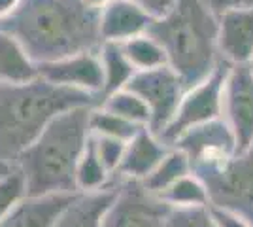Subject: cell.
I'll use <instances>...</instances> for the list:
<instances>
[{
    "instance_id": "obj_1",
    "label": "cell",
    "mask_w": 253,
    "mask_h": 227,
    "mask_svg": "<svg viewBox=\"0 0 253 227\" xmlns=\"http://www.w3.org/2000/svg\"><path fill=\"white\" fill-rule=\"evenodd\" d=\"M0 31L11 34L36 65L59 61L102 45L98 8L85 0H19Z\"/></svg>"
},
{
    "instance_id": "obj_4",
    "label": "cell",
    "mask_w": 253,
    "mask_h": 227,
    "mask_svg": "<svg viewBox=\"0 0 253 227\" xmlns=\"http://www.w3.org/2000/svg\"><path fill=\"white\" fill-rule=\"evenodd\" d=\"M167 53L169 66L187 87L197 86L221 63L217 49V13L206 0H178L148 29Z\"/></svg>"
},
{
    "instance_id": "obj_16",
    "label": "cell",
    "mask_w": 253,
    "mask_h": 227,
    "mask_svg": "<svg viewBox=\"0 0 253 227\" xmlns=\"http://www.w3.org/2000/svg\"><path fill=\"white\" fill-rule=\"evenodd\" d=\"M116 191L117 187L112 182L110 187L100 191L78 193L63 210L55 227H102V218L112 205Z\"/></svg>"
},
{
    "instance_id": "obj_15",
    "label": "cell",
    "mask_w": 253,
    "mask_h": 227,
    "mask_svg": "<svg viewBox=\"0 0 253 227\" xmlns=\"http://www.w3.org/2000/svg\"><path fill=\"white\" fill-rule=\"evenodd\" d=\"M78 193L70 195H25L0 222V227H55L63 210L72 203Z\"/></svg>"
},
{
    "instance_id": "obj_23",
    "label": "cell",
    "mask_w": 253,
    "mask_h": 227,
    "mask_svg": "<svg viewBox=\"0 0 253 227\" xmlns=\"http://www.w3.org/2000/svg\"><path fill=\"white\" fill-rule=\"evenodd\" d=\"M91 135L95 136H108V138H117L121 142H128L136 136L140 131L144 129L142 125H136L128 119L121 118L117 114H112L102 106H95L91 110Z\"/></svg>"
},
{
    "instance_id": "obj_34",
    "label": "cell",
    "mask_w": 253,
    "mask_h": 227,
    "mask_svg": "<svg viewBox=\"0 0 253 227\" xmlns=\"http://www.w3.org/2000/svg\"><path fill=\"white\" fill-rule=\"evenodd\" d=\"M248 66L252 68V72H253V55H252V59H250V63H248Z\"/></svg>"
},
{
    "instance_id": "obj_5",
    "label": "cell",
    "mask_w": 253,
    "mask_h": 227,
    "mask_svg": "<svg viewBox=\"0 0 253 227\" xmlns=\"http://www.w3.org/2000/svg\"><path fill=\"white\" fill-rule=\"evenodd\" d=\"M206 187L213 208L229 210L253 226V144L244 151L191 167Z\"/></svg>"
},
{
    "instance_id": "obj_19",
    "label": "cell",
    "mask_w": 253,
    "mask_h": 227,
    "mask_svg": "<svg viewBox=\"0 0 253 227\" xmlns=\"http://www.w3.org/2000/svg\"><path fill=\"white\" fill-rule=\"evenodd\" d=\"M112 185V174L100 161L98 153L95 150L93 138H89L84 153L80 157L78 169H76V187L78 193H91L100 191Z\"/></svg>"
},
{
    "instance_id": "obj_26",
    "label": "cell",
    "mask_w": 253,
    "mask_h": 227,
    "mask_svg": "<svg viewBox=\"0 0 253 227\" xmlns=\"http://www.w3.org/2000/svg\"><path fill=\"white\" fill-rule=\"evenodd\" d=\"M165 227H217L210 206L172 208Z\"/></svg>"
},
{
    "instance_id": "obj_7",
    "label": "cell",
    "mask_w": 253,
    "mask_h": 227,
    "mask_svg": "<svg viewBox=\"0 0 253 227\" xmlns=\"http://www.w3.org/2000/svg\"><path fill=\"white\" fill-rule=\"evenodd\" d=\"M125 89L136 93L146 102L149 110L148 129L159 136L174 118L187 86L169 65H165L136 72Z\"/></svg>"
},
{
    "instance_id": "obj_17",
    "label": "cell",
    "mask_w": 253,
    "mask_h": 227,
    "mask_svg": "<svg viewBox=\"0 0 253 227\" xmlns=\"http://www.w3.org/2000/svg\"><path fill=\"white\" fill-rule=\"evenodd\" d=\"M38 65L11 34L0 31V82L25 84L38 78Z\"/></svg>"
},
{
    "instance_id": "obj_24",
    "label": "cell",
    "mask_w": 253,
    "mask_h": 227,
    "mask_svg": "<svg viewBox=\"0 0 253 227\" xmlns=\"http://www.w3.org/2000/svg\"><path fill=\"white\" fill-rule=\"evenodd\" d=\"M98 106H102L104 110L117 114L121 118L128 119L136 125L142 127H148L149 125V110L146 106V102L138 97L136 93L128 91V89H121L116 91L114 95L106 97Z\"/></svg>"
},
{
    "instance_id": "obj_21",
    "label": "cell",
    "mask_w": 253,
    "mask_h": 227,
    "mask_svg": "<svg viewBox=\"0 0 253 227\" xmlns=\"http://www.w3.org/2000/svg\"><path fill=\"white\" fill-rule=\"evenodd\" d=\"M170 208H195V206H210L206 187L197 174H185L178 182L169 185L165 191L157 195Z\"/></svg>"
},
{
    "instance_id": "obj_12",
    "label": "cell",
    "mask_w": 253,
    "mask_h": 227,
    "mask_svg": "<svg viewBox=\"0 0 253 227\" xmlns=\"http://www.w3.org/2000/svg\"><path fill=\"white\" fill-rule=\"evenodd\" d=\"M217 49L227 65H248L253 55V8L217 15Z\"/></svg>"
},
{
    "instance_id": "obj_2",
    "label": "cell",
    "mask_w": 253,
    "mask_h": 227,
    "mask_svg": "<svg viewBox=\"0 0 253 227\" xmlns=\"http://www.w3.org/2000/svg\"><path fill=\"white\" fill-rule=\"evenodd\" d=\"M98 106L95 95L36 78L25 84L0 82V165L13 169L21 153L57 116Z\"/></svg>"
},
{
    "instance_id": "obj_9",
    "label": "cell",
    "mask_w": 253,
    "mask_h": 227,
    "mask_svg": "<svg viewBox=\"0 0 253 227\" xmlns=\"http://www.w3.org/2000/svg\"><path fill=\"white\" fill-rule=\"evenodd\" d=\"M221 118L234 135L236 151L250 148L253 144V72L248 65H229Z\"/></svg>"
},
{
    "instance_id": "obj_22",
    "label": "cell",
    "mask_w": 253,
    "mask_h": 227,
    "mask_svg": "<svg viewBox=\"0 0 253 227\" xmlns=\"http://www.w3.org/2000/svg\"><path fill=\"white\" fill-rule=\"evenodd\" d=\"M123 51H125L126 59L130 61V65L134 66V70H151V68H159V66L169 65L167 61V53L161 47V44L149 36L148 33L134 36L130 40L121 44Z\"/></svg>"
},
{
    "instance_id": "obj_25",
    "label": "cell",
    "mask_w": 253,
    "mask_h": 227,
    "mask_svg": "<svg viewBox=\"0 0 253 227\" xmlns=\"http://www.w3.org/2000/svg\"><path fill=\"white\" fill-rule=\"evenodd\" d=\"M27 195L25 182H23L21 173L13 167L10 173L0 178V222L8 216L13 206Z\"/></svg>"
},
{
    "instance_id": "obj_11",
    "label": "cell",
    "mask_w": 253,
    "mask_h": 227,
    "mask_svg": "<svg viewBox=\"0 0 253 227\" xmlns=\"http://www.w3.org/2000/svg\"><path fill=\"white\" fill-rule=\"evenodd\" d=\"M170 148H178L183 151L189 157L191 167H193L201 161L236 153V140L227 121L223 118H217L181 133L172 142Z\"/></svg>"
},
{
    "instance_id": "obj_31",
    "label": "cell",
    "mask_w": 253,
    "mask_h": 227,
    "mask_svg": "<svg viewBox=\"0 0 253 227\" xmlns=\"http://www.w3.org/2000/svg\"><path fill=\"white\" fill-rule=\"evenodd\" d=\"M17 4H19V0H0V19L10 15L11 11L17 8Z\"/></svg>"
},
{
    "instance_id": "obj_27",
    "label": "cell",
    "mask_w": 253,
    "mask_h": 227,
    "mask_svg": "<svg viewBox=\"0 0 253 227\" xmlns=\"http://www.w3.org/2000/svg\"><path fill=\"white\" fill-rule=\"evenodd\" d=\"M91 138H93V144H95V150L100 157V161L104 163V167L114 176L119 163L123 159L126 142H121L117 138H108V136H95V135H91Z\"/></svg>"
},
{
    "instance_id": "obj_10",
    "label": "cell",
    "mask_w": 253,
    "mask_h": 227,
    "mask_svg": "<svg viewBox=\"0 0 253 227\" xmlns=\"http://www.w3.org/2000/svg\"><path fill=\"white\" fill-rule=\"evenodd\" d=\"M38 74L40 78L57 86L91 93L96 97V100L104 84L98 51H87V53L70 55L59 61H51V63H42L38 65Z\"/></svg>"
},
{
    "instance_id": "obj_20",
    "label": "cell",
    "mask_w": 253,
    "mask_h": 227,
    "mask_svg": "<svg viewBox=\"0 0 253 227\" xmlns=\"http://www.w3.org/2000/svg\"><path fill=\"white\" fill-rule=\"evenodd\" d=\"M189 173H193L189 157L178 148H170L169 153L163 157V161L153 169V173L142 180V184L146 185V189H149L151 193L159 195L169 185L178 182L179 178H183Z\"/></svg>"
},
{
    "instance_id": "obj_13",
    "label": "cell",
    "mask_w": 253,
    "mask_h": 227,
    "mask_svg": "<svg viewBox=\"0 0 253 227\" xmlns=\"http://www.w3.org/2000/svg\"><path fill=\"white\" fill-rule=\"evenodd\" d=\"M151 17L136 0H114L98 8V29L102 42L123 44L134 36L146 34Z\"/></svg>"
},
{
    "instance_id": "obj_3",
    "label": "cell",
    "mask_w": 253,
    "mask_h": 227,
    "mask_svg": "<svg viewBox=\"0 0 253 227\" xmlns=\"http://www.w3.org/2000/svg\"><path fill=\"white\" fill-rule=\"evenodd\" d=\"M93 108L82 106L57 116L21 153L15 169L21 173L29 197L78 193L76 169L91 138Z\"/></svg>"
},
{
    "instance_id": "obj_18",
    "label": "cell",
    "mask_w": 253,
    "mask_h": 227,
    "mask_svg": "<svg viewBox=\"0 0 253 227\" xmlns=\"http://www.w3.org/2000/svg\"><path fill=\"white\" fill-rule=\"evenodd\" d=\"M98 57H100L102 76H104L102 91L98 95V104H100L106 97L125 89L126 84L132 80V76L136 74V70L126 59L123 45L117 42H102L98 49Z\"/></svg>"
},
{
    "instance_id": "obj_14",
    "label": "cell",
    "mask_w": 253,
    "mask_h": 227,
    "mask_svg": "<svg viewBox=\"0 0 253 227\" xmlns=\"http://www.w3.org/2000/svg\"><path fill=\"white\" fill-rule=\"evenodd\" d=\"M169 150L170 146H167L148 127H144L132 140L126 142L123 159L112 178L142 182L153 173V169L163 161V157L169 153Z\"/></svg>"
},
{
    "instance_id": "obj_6",
    "label": "cell",
    "mask_w": 253,
    "mask_h": 227,
    "mask_svg": "<svg viewBox=\"0 0 253 227\" xmlns=\"http://www.w3.org/2000/svg\"><path fill=\"white\" fill-rule=\"evenodd\" d=\"M227 72H229V65L221 61L208 78H204L197 86L187 87L172 121L159 135V138L167 146H172V142L191 127L221 118L223 86H225Z\"/></svg>"
},
{
    "instance_id": "obj_33",
    "label": "cell",
    "mask_w": 253,
    "mask_h": 227,
    "mask_svg": "<svg viewBox=\"0 0 253 227\" xmlns=\"http://www.w3.org/2000/svg\"><path fill=\"white\" fill-rule=\"evenodd\" d=\"M10 171H11V169H8V167H4V165H0V178H2L4 174H8Z\"/></svg>"
},
{
    "instance_id": "obj_32",
    "label": "cell",
    "mask_w": 253,
    "mask_h": 227,
    "mask_svg": "<svg viewBox=\"0 0 253 227\" xmlns=\"http://www.w3.org/2000/svg\"><path fill=\"white\" fill-rule=\"evenodd\" d=\"M89 6H93V8H102L106 4H110V2H114V0H85Z\"/></svg>"
},
{
    "instance_id": "obj_29",
    "label": "cell",
    "mask_w": 253,
    "mask_h": 227,
    "mask_svg": "<svg viewBox=\"0 0 253 227\" xmlns=\"http://www.w3.org/2000/svg\"><path fill=\"white\" fill-rule=\"evenodd\" d=\"M211 216L215 220L217 227H253L248 220L240 218L238 214H232L229 210H221V208H213L210 206Z\"/></svg>"
},
{
    "instance_id": "obj_28",
    "label": "cell",
    "mask_w": 253,
    "mask_h": 227,
    "mask_svg": "<svg viewBox=\"0 0 253 227\" xmlns=\"http://www.w3.org/2000/svg\"><path fill=\"white\" fill-rule=\"evenodd\" d=\"M151 19H161L169 13L178 0H136Z\"/></svg>"
},
{
    "instance_id": "obj_30",
    "label": "cell",
    "mask_w": 253,
    "mask_h": 227,
    "mask_svg": "<svg viewBox=\"0 0 253 227\" xmlns=\"http://www.w3.org/2000/svg\"><path fill=\"white\" fill-rule=\"evenodd\" d=\"M206 2L217 15L223 11L238 10V8H253V0H206Z\"/></svg>"
},
{
    "instance_id": "obj_8",
    "label": "cell",
    "mask_w": 253,
    "mask_h": 227,
    "mask_svg": "<svg viewBox=\"0 0 253 227\" xmlns=\"http://www.w3.org/2000/svg\"><path fill=\"white\" fill-rule=\"evenodd\" d=\"M117 191L108 206L102 227H165L170 208L136 180H114Z\"/></svg>"
}]
</instances>
